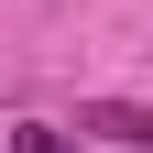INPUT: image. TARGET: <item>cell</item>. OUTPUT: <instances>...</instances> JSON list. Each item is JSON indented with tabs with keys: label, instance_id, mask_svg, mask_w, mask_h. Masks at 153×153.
<instances>
[{
	"label": "cell",
	"instance_id": "7a4b0ae2",
	"mask_svg": "<svg viewBox=\"0 0 153 153\" xmlns=\"http://www.w3.org/2000/svg\"><path fill=\"white\" fill-rule=\"evenodd\" d=\"M76 142H88L76 120H22V131H11V153H76Z\"/></svg>",
	"mask_w": 153,
	"mask_h": 153
},
{
	"label": "cell",
	"instance_id": "6da1fadb",
	"mask_svg": "<svg viewBox=\"0 0 153 153\" xmlns=\"http://www.w3.org/2000/svg\"><path fill=\"white\" fill-rule=\"evenodd\" d=\"M76 131L120 142V153H153V99H76Z\"/></svg>",
	"mask_w": 153,
	"mask_h": 153
}]
</instances>
